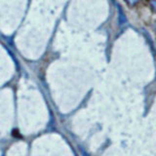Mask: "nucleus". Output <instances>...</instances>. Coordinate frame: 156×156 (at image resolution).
Segmentation results:
<instances>
[{
    "label": "nucleus",
    "mask_w": 156,
    "mask_h": 156,
    "mask_svg": "<svg viewBox=\"0 0 156 156\" xmlns=\"http://www.w3.org/2000/svg\"><path fill=\"white\" fill-rule=\"evenodd\" d=\"M125 2L127 4H129L130 6H134V5H136L139 2V0H125Z\"/></svg>",
    "instance_id": "f03ea898"
},
{
    "label": "nucleus",
    "mask_w": 156,
    "mask_h": 156,
    "mask_svg": "<svg viewBox=\"0 0 156 156\" xmlns=\"http://www.w3.org/2000/svg\"><path fill=\"white\" fill-rule=\"evenodd\" d=\"M117 7H118V14H119V23H120V26H122V24L126 23V17H125L124 12L121 10L120 6L117 5Z\"/></svg>",
    "instance_id": "f257e3e1"
},
{
    "label": "nucleus",
    "mask_w": 156,
    "mask_h": 156,
    "mask_svg": "<svg viewBox=\"0 0 156 156\" xmlns=\"http://www.w3.org/2000/svg\"><path fill=\"white\" fill-rule=\"evenodd\" d=\"M150 4H151V6H152L153 10H155V11H156V0H151Z\"/></svg>",
    "instance_id": "7ed1b4c3"
}]
</instances>
